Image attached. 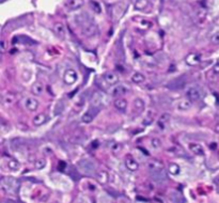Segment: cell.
<instances>
[{
    "mask_svg": "<svg viewBox=\"0 0 219 203\" xmlns=\"http://www.w3.org/2000/svg\"><path fill=\"white\" fill-rule=\"evenodd\" d=\"M46 119H47V116L45 113H39L33 118V124L35 125V126H41L43 123H45Z\"/></svg>",
    "mask_w": 219,
    "mask_h": 203,
    "instance_id": "ffe728a7",
    "label": "cell"
},
{
    "mask_svg": "<svg viewBox=\"0 0 219 203\" xmlns=\"http://www.w3.org/2000/svg\"><path fill=\"white\" fill-rule=\"evenodd\" d=\"M1 47H2V51L4 50V42H1Z\"/></svg>",
    "mask_w": 219,
    "mask_h": 203,
    "instance_id": "74e56055",
    "label": "cell"
},
{
    "mask_svg": "<svg viewBox=\"0 0 219 203\" xmlns=\"http://www.w3.org/2000/svg\"><path fill=\"white\" fill-rule=\"evenodd\" d=\"M32 92H33L35 95H41L44 92V86L42 83H34L32 85Z\"/></svg>",
    "mask_w": 219,
    "mask_h": 203,
    "instance_id": "44dd1931",
    "label": "cell"
},
{
    "mask_svg": "<svg viewBox=\"0 0 219 203\" xmlns=\"http://www.w3.org/2000/svg\"><path fill=\"white\" fill-rule=\"evenodd\" d=\"M186 62L189 65H197L200 62V55H198V54H190L186 58Z\"/></svg>",
    "mask_w": 219,
    "mask_h": 203,
    "instance_id": "e0dca14e",
    "label": "cell"
},
{
    "mask_svg": "<svg viewBox=\"0 0 219 203\" xmlns=\"http://www.w3.org/2000/svg\"><path fill=\"white\" fill-rule=\"evenodd\" d=\"M104 79L106 80V83L108 85H116L119 80V77L118 75L116 74L114 72H107L105 75H104Z\"/></svg>",
    "mask_w": 219,
    "mask_h": 203,
    "instance_id": "4fadbf2b",
    "label": "cell"
},
{
    "mask_svg": "<svg viewBox=\"0 0 219 203\" xmlns=\"http://www.w3.org/2000/svg\"><path fill=\"white\" fill-rule=\"evenodd\" d=\"M97 180L101 183H106L107 182V173L103 171L98 172V173H97Z\"/></svg>",
    "mask_w": 219,
    "mask_h": 203,
    "instance_id": "4316f807",
    "label": "cell"
},
{
    "mask_svg": "<svg viewBox=\"0 0 219 203\" xmlns=\"http://www.w3.org/2000/svg\"><path fill=\"white\" fill-rule=\"evenodd\" d=\"M169 198L173 203H185V199L182 196V194H180L179 191H172L169 195Z\"/></svg>",
    "mask_w": 219,
    "mask_h": 203,
    "instance_id": "9a60e30c",
    "label": "cell"
},
{
    "mask_svg": "<svg viewBox=\"0 0 219 203\" xmlns=\"http://www.w3.org/2000/svg\"><path fill=\"white\" fill-rule=\"evenodd\" d=\"M92 106H95V107H103L104 105L108 103V98L102 92H96L94 95L92 96Z\"/></svg>",
    "mask_w": 219,
    "mask_h": 203,
    "instance_id": "52a82bcc",
    "label": "cell"
},
{
    "mask_svg": "<svg viewBox=\"0 0 219 203\" xmlns=\"http://www.w3.org/2000/svg\"><path fill=\"white\" fill-rule=\"evenodd\" d=\"M99 111V108L98 107H95V106H91L88 110L86 111V113H84V116H81V121L84 123H91L94 118L96 116V114L98 113Z\"/></svg>",
    "mask_w": 219,
    "mask_h": 203,
    "instance_id": "8992f818",
    "label": "cell"
},
{
    "mask_svg": "<svg viewBox=\"0 0 219 203\" xmlns=\"http://www.w3.org/2000/svg\"><path fill=\"white\" fill-rule=\"evenodd\" d=\"M150 176L155 183H162L168 180V175H167V172L165 171V169L150 171Z\"/></svg>",
    "mask_w": 219,
    "mask_h": 203,
    "instance_id": "5b68a950",
    "label": "cell"
},
{
    "mask_svg": "<svg viewBox=\"0 0 219 203\" xmlns=\"http://www.w3.org/2000/svg\"><path fill=\"white\" fill-rule=\"evenodd\" d=\"M147 4H149L147 0H136L135 8L138 9V10H143L147 6Z\"/></svg>",
    "mask_w": 219,
    "mask_h": 203,
    "instance_id": "d4e9b609",
    "label": "cell"
},
{
    "mask_svg": "<svg viewBox=\"0 0 219 203\" xmlns=\"http://www.w3.org/2000/svg\"><path fill=\"white\" fill-rule=\"evenodd\" d=\"M189 150L196 155H203L204 154V150H203L202 146L199 144V143H190L189 144Z\"/></svg>",
    "mask_w": 219,
    "mask_h": 203,
    "instance_id": "ac0fdd59",
    "label": "cell"
},
{
    "mask_svg": "<svg viewBox=\"0 0 219 203\" xmlns=\"http://www.w3.org/2000/svg\"><path fill=\"white\" fill-rule=\"evenodd\" d=\"M134 106H135V108H137V109L141 110V109H143L144 104H143V102H142L141 100L137 98V100L135 101V103H134Z\"/></svg>",
    "mask_w": 219,
    "mask_h": 203,
    "instance_id": "4dcf8cb0",
    "label": "cell"
},
{
    "mask_svg": "<svg viewBox=\"0 0 219 203\" xmlns=\"http://www.w3.org/2000/svg\"><path fill=\"white\" fill-rule=\"evenodd\" d=\"M132 80L135 83H142L146 80V77H144V75L141 74V73H135V74L133 75V77H132Z\"/></svg>",
    "mask_w": 219,
    "mask_h": 203,
    "instance_id": "603a6c76",
    "label": "cell"
},
{
    "mask_svg": "<svg viewBox=\"0 0 219 203\" xmlns=\"http://www.w3.org/2000/svg\"><path fill=\"white\" fill-rule=\"evenodd\" d=\"M13 101H14V96L11 95V94H6V95L3 96V103L4 104H12Z\"/></svg>",
    "mask_w": 219,
    "mask_h": 203,
    "instance_id": "f1b7e54d",
    "label": "cell"
},
{
    "mask_svg": "<svg viewBox=\"0 0 219 203\" xmlns=\"http://www.w3.org/2000/svg\"><path fill=\"white\" fill-rule=\"evenodd\" d=\"M127 92H128V89H127L124 85H119V86H116V87L112 88L111 95L114 96V98H118V96L125 95Z\"/></svg>",
    "mask_w": 219,
    "mask_h": 203,
    "instance_id": "30bf717a",
    "label": "cell"
},
{
    "mask_svg": "<svg viewBox=\"0 0 219 203\" xmlns=\"http://www.w3.org/2000/svg\"><path fill=\"white\" fill-rule=\"evenodd\" d=\"M213 72L215 73V74H218V75H219V64H217V65H215V66H214V68H213Z\"/></svg>",
    "mask_w": 219,
    "mask_h": 203,
    "instance_id": "836d02e7",
    "label": "cell"
},
{
    "mask_svg": "<svg viewBox=\"0 0 219 203\" xmlns=\"http://www.w3.org/2000/svg\"><path fill=\"white\" fill-rule=\"evenodd\" d=\"M77 78H78L77 73H76L74 70H72V68L66 71L65 74H64V77H63L64 83H65L66 85H73V83H75L76 80H77Z\"/></svg>",
    "mask_w": 219,
    "mask_h": 203,
    "instance_id": "9c48e42d",
    "label": "cell"
},
{
    "mask_svg": "<svg viewBox=\"0 0 219 203\" xmlns=\"http://www.w3.org/2000/svg\"><path fill=\"white\" fill-rule=\"evenodd\" d=\"M97 31H98V29H97L96 24H94L93 21L88 20L82 24L81 33L84 34V36H93L97 33Z\"/></svg>",
    "mask_w": 219,
    "mask_h": 203,
    "instance_id": "3957f363",
    "label": "cell"
},
{
    "mask_svg": "<svg viewBox=\"0 0 219 203\" xmlns=\"http://www.w3.org/2000/svg\"><path fill=\"white\" fill-rule=\"evenodd\" d=\"M192 102L189 100V98H184V100L180 101L179 104H177V109L181 110V111H187L188 109H190L191 107Z\"/></svg>",
    "mask_w": 219,
    "mask_h": 203,
    "instance_id": "5bb4252c",
    "label": "cell"
},
{
    "mask_svg": "<svg viewBox=\"0 0 219 203\" xmlns=\"http://www.w3.org/2000/svg\"><path fill=\"white\" fill-rule=\"evenodd\" d=\"M215 182H216V184H217V185H218V186H219V176H218V178H217V179H216V180H215Z\"/></svg>",
    "mask_w": 219,
    "mask_h": 203,
    "instance_id": "8d00e7d4",
    "label": "cell"
},
{
    "mask_svg": "<svg viewBox=\"0 0 219 203\" xmlns=\"http://www.w3.org/2000/svg\"><path fill=\"white\" fill-rule=\"evenodd\" d=\"M17 187H18V183H16V181H14V179L8 178L2 180V188L6 193L10 194L16 193Z\"/></svg>",
    "mask_w": 219,
    "mask_h": 203,
    "instance_id": "277c9868",
    "label": "cell"
},
{
    "mask_svg": "<svg viewBox=\"0 0 219 203\" xmlns=\"http://www.w3.org/2000/svg\"><path fill=\"white\" fill-rule=\"evenodd\" d=\"M64 167H65V164H64L63 161H60V164H59V170H63Z\"/></svg>",
    "mask_w": 219,
    "mask_h": 203,
    "instance_id": "e575fe53",
    "label": "cell"
},
{
    "mask_svg": "<svg viewBox=\"0 0 219 203\" xmlns=\"http://www.w3.org/2000/svg\"><path fill=\"white\" fill-rule=\"evenodd\" d=\"M125 166H126V168L129 171H137L138 168H139V165H138L137 161H136L133 156H131V155L125 158Z\"/></svg>",
    "mask_w": 219,
    "mask_h": 203,
    "instance_id": "8fae6325",
    "label": "cell"
},
{
    "mask_svg": "<svg viewBox=\"0 0 219 203\" xmlns=\"http://www.w3.org/2000/svg\"><path fill=\"white\" fill-rule=\"evenodd\" d=\"M169 170H170L171 174H173V175H176V174L180 173V167L177 165H175V164H172L170 166V168H169Z\"/></svg>",
    "mask_w": 219,
    "mask_h": 203,
    "instance_id": "83f0119b",
    "label": "cell"
},
{
    "mask_svg": "<svg viewBox=\"0 0 219 203\" xmlns=\"http://www.w3.org/2000/svg\"><path fill=\"white\" fill-rule=\"evenodd\" d=\"M151 144H152V146H153V148L157 149V148H159V146H161V142H160V140L158 139V138H153V139L151 140Z\"/></svg>",
    "mask_w": 219,
    "mask_h": 203,
    "instance_id": "f546056e",
    "label": "cell"
},
{
    "mask_svg": "<svg viewBox=\"0 0 219 203\" xmlns=\"http://www.w3.org/2000/svg\"><path fill=\"white\" fill-rule=\"evenodd\" d=\"M211 42L213 43V44H216V45L219 44V32H216V33H214L213 35H212Z\"/></svg>",
    "mask_w": 219,
    "mask_h": 203,
    "instance_id": "1f68e13d",
    "label": "cell"
},
{
    "mask_svg": "<svg viewBox=\"0 0 219 203\" xmlns=\"http://www.w3.org/2000/svg\"><path fill=\"white\" fill-rule=\"evenodd\" d=\"M149 168H150V171H154V170L164 169V166H162V164L159 163V161H150Z\"/></svg>",
    "mask_w": 219,
    "mask_h": 203,
    "instance_id": "cb8c5ba5",
    "label": "cell"
},
{
    "mask_svg": "<svg viewBox=\"0 0 219 203\" xmlns=\"http://www.w3.org/2000/svg\"><path fill=\"white\" fill-rule=\"evenodd\" d=\"M84 4V0H70V1L68 2V4H66V6H68L70 10H78V9L81 8Z\"/></svg>",
    "mask_w": 219,
    "mask_h": 203,
    "instance_id": "2e32d148",
    "label": "cell"
},
{
    "mask_svg": "<svg viewBox=\"0 0 219 203\" xmlns=\"http://www.w3.org/2000/svg\"><path fill=\"white\" fill-rule=\"evenodd\" d=\"M35 167L38 168V169L44 168L45 167V159H39V161L35 163Z\"/></svg>",
    "mask_w": 219,
    "mask_h": 203,
    "instance_id": "d6a6232c",
    "label": "cell"
},
{
    "mask_svg": "<svg viewBox=\"0 0 219 203\" xmlns=\"http://www.w3.org/2000/svg\"><path fill=\"white\" fill-rule=\"evenodd\" d=\"M114 107L120 111H125L127 108V102L124 98H117L114 101Z\"/></svg>",
    "mask_w": 219,
    "mask_h": 203,
    "instance_id": "d6986e66",
    "label": "cell"
},
{
    "mask_svg": "<svg viewBox=\"0 0 219 203\" xmlns=\"http://www.w3.org/2000/svg\"><path fill=\"white\" fill-rule=\"evenodd\" d=\"M24 106L28 111H36L39 108V102L33 98H27L24 101Z\"/></svg>",
    "mask_w": 219,
    "mask_h": 203,
    "instance_id": "ba28073f",
    "label": "cell"
},
{
    "mask_svg": "<svg viewBox=\"0 0 219 203\" xmlns=\"http://www.w3.org/2000/svg\"><path fill=\"white\" fill-rule=\"evenodd\" d=\"M202 90L198 86H191L186 91V96L191 102H198L202 98Z\"/></svg>",
    "mask_w": 219,
    "mask_h": 203,
    "instance_id": "7a4b0ae2",
    "label": "cell"
},
{
    "mask_svg": "<svg viewBox=\"0 0 219 203\" xmlns=\"http://www.w3.org/2000/svg\"><path fill=\"white\" fill-rule=\"evenodd\" d=\"M4 203H17V202H15V201H12V200H6Z\"/></svg>",
    "mask_w": 219,
    "mask_h": 203,
    "instance_id": "d590c367",
    "label": "cell"
},
{
    "mask_svg": "<svg viewBox=\"0 0 219 203\" xmlns=\"http://www.w3.org/2000/svg\"><path fill=\"white\" fill-rule=\"evenodd\" d=\"M2 1H3V0H2Z\"/></svg>",
    "mask_w": 219,
    "mask_h": 203,
    "instance_id": "f35d334b",
    "label": "cell"
},
{
    "mask_svg": "<svg viewBox=\"0 0 219 203\" xmlns=\"http://www.w3.org/2000/svg\"><path fill=\"white\" fill-rule=\"evenodd\" d=\"M184 85H185V80H184L183 77H181V78L173 79L172 81H170V83H168V88H170V89L172 90H177L183 88Z\"/></svg>",
    "mask_w": 219,
    "mask_h": 203,
    "instance_id": "7c38bea8",
    "label": "cell"
},
{
    "mask_svg": "<svg viewBox=\"0 0 219 203\" xmlns=\"http://www.w3.org/2000/svg\"><path fill=\"white\" fill-rule=\"evenodd\" d=\"M78 169L87 175H93L95 172V165L89 159H82L78 163Z\"/></svg>",
    "mask_w": 219,
    "mask_h": 203,
    "instance_id": "6da1fadb",
    "label": "cell"
},
{
    "mask_svg": "<svg viewBox=\"0 0 219 203\" xmlns=\"http://www.w3.org/2000/svg\"><path fill=\"white\" fill-rule=\"evenodd\" d=\"M54 29H55L56 33H57L59 36H61V38H63L64 34H65V28H64V26L62 25V24H60V23L56 24Z\"/></svg>",
    "mask_w": 219,
    "mask_h": 203,
    "instance_id": "7402d4cb",
    "label": "cell"
},
{
    "mask_svg": "<svg viewBox=\"0 0 219 203\" xmlns=\"http://www.w3.org/2000/svg\"><path fill=\"white\" fill-rule=\"evenodd\" d=\"M8 166L10 169L12 170H18L19 169V164L17 161H15V159H11L10 161L8 163Z\"/></svg>",
    "mask_w": 219,
    "mask_h": 203,
    "instance_id": "484cf974",
    "label": "cell"
}]
</instances>
